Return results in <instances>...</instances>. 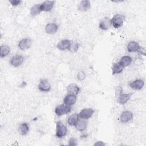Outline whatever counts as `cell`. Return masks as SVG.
<instances>
[{
	"label": "cell",
	"mask_w": 146,
	"mask_h": 146,
	"mask_svg": "<svg viewBox=\"0 0 146 146\" xmlns=\"http://www.w3.org/2000/svg\"><path fill=\"white\" fill-rule=\"evenodd\" d=\"M67 132L66 126L60 121L56 122L55 136L58 138H62L65 136Z\"/></svg>",
	"instance_id": "cell-1"
},
{
	"label": "cell",
	"mask_w": 146,
	"mask_h": 146,
	"mask_svg": "<svg viewBox=\"0 0 146 146\" xmlns=\"http://www.w3.org/2000/svg\"><path fill=\"white\" fill-rule=\"evenodd\" d=\"M111 20V25L115 29H118L121 27L124 23V15L121 14H117L115 15Z\"/></svg>",
	"instance_id": "cell-2"
},
{
	"label": "cell",
	"mask_w": 146,
	"mask_h": 146,
	"mask_svg": "<svg viewBox=\"0 0 146 146\" xmlns=\"http://www.w3.org/2000/svg\"><path fill=\"white\" fill-rule=\"evenodd\" d=\"M71 108L65 104L57 106L55 108V113L56 115L60 116L68 113L71 111Z\"/></svg>",
	"instance_id": "cell-3"
},
{
	"label": "cell",
	"mask_w": 146,
	"mask_h": 146,
	"mask_svg": "<svg viewBox=\"0 0 146 146\" xmlns=\"http://www.w3.org/2000/svg\"><path fill=\"white\" fill-rule=\"evenodd\" d=\"M94 112H95V111L91 108H83L78 113L79 117L82 119L87 120L92 117Z\"/></svg>",
	"instance_id": "cell-4"
},
{
	"label": "cell",
	"mask_w": 146,
	"mask_h": 146,
	"mask_svg": "<svg viewBox=\"0 0 146 146\" xmlns=\"http://www.w3.org/2000/svg\"><path fill=\"white\" fill-rule=\"evenodd\" d=\"M38 88L40 91L48 92L51 90V84L47 79H42L40 80Z\"/></svg>",
	"instance_id": "cell-5"
},
{
	"label": "cell",
	"mask_w": 146,
	"mask_h": 146,
	"mask_svg": "<svg viewBox=\"0 0 146 146\" xmlns=\"http://www.w3.org/2000/svg\"><path fill=\"white\" fill-rule=\"evenodd\" d=\"M111 26V19L108 17H105L103 18L99 25V27L100 29L103 30H108Z\"/></svg>",
	"instance_id": "cell-6"
},
{
	"label": "cell",
	"mask_w": 146,
	"mask_h": 146,
	"mask_svg": "<svg viewBox=\"0 0 146 146\" xmlns=\"http://www.w3.org/2000/svg\"><path fill=\"white\" fill-rule=\"evenodd\" d=\"M24 59H25L24 57L22 55H16L15 56H13L10 59V64L13 67H17L21 66L23 63L24 61Z\"/></svg>",
	"instance_id": "cell-7"
},
{
	"label": "cell",
	"mask_w": 146,
	"mask_h": 146,
	"mask_svg": "<svg viewBox=\"0 0 146 146\" xmlns=\"http://www.w3.org/2000/svg\"><path fill=\"white\" fill-rule=\"evenodd\" d=\"M133 117V113L129 111H123L120 116V120L121 123H125L131 121Z\"/></svg>",
	"instance_id": "cell-8"
},
{
	"label": "cell",
	"mask_w": 146,
	"mask_h": 146,
	"mask_svg": "<svg viewBox=\"0 0 146 146\" xmlns=\"http://www.w3.org/2000/svg\"><path fill=\"white\" fill-rule=\"evenodd\" d=\"M71 43V42L70 40L63 39L58 43L56 45V47L58 49L62 51H64L66 50H68L70 47Z\"/></svg>",
	"instance_id": "cell-9"
},
{
	"label": "cell",
	"mask_w": 146,
	"mask_h": 146,
	"mask_svg": "<svg viewBox=\"0 0 146 146\" xmlns=\"http://www.w3.org/2000/svg\"><path fill=\"white\" fill-rule=\"evenodd\" d=\"M55 2L52 1H46L40 4V9L42 11H51L54 5Z\"/></svg>",
	"instance_id": "cell-10"
},
{
	"label": "cell",
	"mask_w": 146,
	"mask_h": 146,
	"mask_svg": "<svg viewBox=\"0 0 146 146\" xmlns=\"http://www.w3.org/2000/svg\"><path fill=\"white\" fill-rule=\"evenodd\" d=\"M32 44V41L31 39L29 38H25L21 39L19 43H18V47L19 48L22 50H25L27 49H29Z\"/></svg>",
	"instance_id": "cell-11"
},
{
	"label": "cell",
	"mask_w": 146,
	"mask_h": 146,
	"mask_svg": "<svg viewBox=\"0 0 146 146\" xmlns=\"http://www.w3.org/2000/svg\"><path fill=\"white\" fill-rule=\"evenodd\" d=\"M44 29L46 33L52 35L57 32L58 30V26L55 23H49L46 25Z\"/></svg>",
	"instance_id": "cell-12"
},
{
	"label": "cell",
	"mask_w": 146,
	"mask_h": 146,
	"mask_svg": "<svg viewBox=\"0 0 146 146\" xmlns=\"http://www.w3.org/2000/svg\"><path fill=\"white\" fill-rule=\"evenodd\" d=\"M76 96L71 95V94H67L63 99V103L64 104L71 106L74 104L76 102Z\"/></svg>",
	"instance_id": "cell-13"
},
{
	"label": "cell",
	"mask_w": 146,
	"mask_h": 146,
	"mask_svg": "<svg viewBox=\"0 0 146 146\" xmlns=\"http://www.w3.org/2000/svg\"><path fill=\"white\" fill-rule=\"evenodd\" d=\"M144 86V82L141 79H136L129 84L131 88L135 90H140Z\"/></svg>",
	"instance_id": "cell-14"
},
{
	"label": "cell",
	"mask_w": 146,
	"mask_h": 146,
	"mask_svg": "<svg viewBox=\"0 0 146 146\" xmlns=\"http://www.w3.org/2000/svg\"><path fill=\"white\" fill-rule=\"evenodd\" d=\"M67 91L68 94L76 96L80 91V88L76 84L71 83L67 87Z\"/></svg>",
	"instance_id": "cell-15"
},
{
	"label": "cell",
	"mask_w": 146,
	"mask_h": 146,
	"mask_svg": "<svg viewBox=\"0 0 146 146\" xmlns=\"http://www.w3.org/2000/svg\"><path fill=\"white\" fill-rule=\"evenodd\" d=\"M91 8V3L89 1H82L78 5V9L81 11H86Z\"/></svg>",
	"instance_id": "cell-16"
},
{
	"label": "cell",
	"mask_w": 146,
	"mask_h": 146,
	"mask_svg": "<svg viewBox=\"0 0 146 146\" xmlns=\"http://www.w3.org/2000/svg\"><path fill=\"white\" fill-rule=\"evenodd\" d=\"M139 44L136 41H131L128 43L127 46V49L128 52H136L139 50L140 48Z\"/></svg>",
	"instance_id": "cell-17"
},
{
	"label": "cell",
	"mask_w": 146,
	"mask_h": 146,
	"mask_svg": "<svg viewBox=\"0 0 146 146\" xmlns=\"http://www.w3.org/2000/svg\"><path fill=\"white\" fill-rule=\"evenodd\" d=\"M132 96L131 94H120L117 98V102L121 104H124L126 103L130 99Z\"/></svg>",
	"instance_id": "cell-18"
},
{
	"label": "cell",
	"mask_w": 146,
	"mask_h": 146,
	"mask_svg": "<svg viewBox=\"0 0 146 146\" xmlns=\"http://www.w3.org/2000/svg\"><path fill=\"white\" fill-rule=\"evenodd\" d=\"M87 121L84 119H79L76 124L75 125V127L76 129L80 132L84 131L86 128H87Z\"/></svg>",
	"instance_id": "cell-19"
},
{
	"label": "cell",
	"mask_w": 146,
	"mask_h": 146,
	"mask_svg": "<svg viewBox=\"0 0 146 146\" xmlns=\"http://www.w3.org/2000/svg\"><path fill=\"white\" fill-rule=\"evenodd\" d=\"M18 131L21 135H26L29 131V126L27 123H23L19 125Z\"/></svg>",
	"instance_id": "cell-20"
},
{
	"label": "cell",
	"mask_w": 146,
	"mask_h": 146,
	"mask_svg": "<svg viewBox=\"0 0 146 146\" xmlns=\"http://www.w3.org/2000/svg\"><path fill=\"white\" fill-rule=\"evenodd\" d=\"M132 61V59L131 56L128 55H125L121 58L119 63L124 67H127L129 66L131 64Z\"/></svg>",
	"instance_id": "cell-21"
},
{
	"label": "cell",
	"mask_w": 146,
	"mask_h": 146,
	"mask_svg": "<svg viewBox=\"0 0 146 146\" xmlns=\"http://www.w3.org/2000/svg\"><path fill=\"white\" fill-rule=\"evenodd\" d=\"M124 69V67L119 62V63H115L112 65V74L115 75L119 74L123 71Z\"/></svg>",
	"instance_id": "cell-22"
},
{
	"label": "cell",
	"mask_w": 146,
	"mask_h": 146,
	"mask_svg": "<svg viewBox=\"0 0 146 146\" xmlns=\"http://www.w3.org/2000/svg\"><path fill=\"white\" fill-rule=\"evenodd\" d=\"M79 115L77 113H74L70 115L67 119V123L71 126H75L79 120Z\"/></svg>",
	"instance_id": "cell-23"
},
{
	"label": "cell",
	"mask_w": 146,
	"mask_h": 146,
	"mask_svg": "<svg viewBox=\"0 0 146 146\" xmlns=\"http://www.w3.org/2000/svg\"><path fill=\"white\" fill-rule=\"evenodd\" d=\"M30 11L31 15L33 16V17L36 16L37 15L39 14L42 12V10L40 9V4L35 5L33 6V7H31L30 8Z\"/></svg>",
	"instance_id": "cell-24"
},
{
	"label": "cell",
	"mask_w": 146,
	"mask_h": 146,
	"mask_svg": "<svg viewBox=\"0 0 146 146\" xmlns=\"http://www.w3.org/2000/svg\"><path fill=\"white\" fill-rule=\"evenodd\" d=\"M0 48V56L1 58L6 56L10 51V47L7 45H2Z\"/></svg>",
	"instance_id": "cell-25"
},
{
	"label": "cell",
	"mask_w": 146,
	"mask_h": 146,
	"mask_svg": "<svg viewBox=\"0 0 146 146\" xmlns=\"http://www.w3.org/2000/svg\"><path fill=\"white\" fill-rule=\"evenodd\" d=\"M78 48H79V46H78V43H75V42H71L70 47L68 50L72 52H75L78 51Z\"/></svg>",
	"instance_id": "cell-26"
},
{
	"label": "cell",
	"mask_w": 146,
	"mask_h": 146,
	"mask_svg": "<svg viewBox=\"0 0 146 146\" xmlns=\"http://www.w3.org/2000/svg\"><path fill=\"white\" fill-rule=\"evenodd\" d=\"M68 145L70 146H76L78 145V140L75 137H71L68 140Z\"/></svg>",
	"instance_id": "cell-27"
},
{
	"label": "cell",
	"mask_w": 146,
	"mask_h": 146,
	"mask_svg": "<svg viewBox=\"0 0 146 146\" xmlns=\"http://www.w3.org/2000/svg\"><path fill=\"white\" fill-rule=\"evenodd\" d=\"M85 78H86V74L83 71H80L78 72V73L77 74V78L79 80L82 81L85 79Z\"/></svg>",
	"instance_id": "cell-28"
},
{
	"label": "cell",
	"mask_w": 146,
	"mask_h": 146,
	"mask_svg": "<svg viewBox=\"0 0 146 146\" xmlns=\"http://www.w3.org/2000/svg\"><path fill=\"white\" fill-rule=\"evenodd\" d=\"M9 2L13 5V6H18L21 3V1L20 0H10Z\"/></svg>",
	"instance_id": "cell-29"
},
{
	"label": "cell",
	"mask_w": 146,
	"mask_h": 146,
	"mask_svg": "<svg viewBox=\"0 0 146 146\" xmlns=\"http://www.w3.org/2000/svg\"><path fill=\"white\" fill-rule=\"evenodd\" d=\"M115 93H116V95L117 97L120 94H121V93H123V89H122V87H120V86L117 87L116 88V89Z\"/></svg>",
	"instance_id": "cell-30"
},
{
	"label": "cell",
	"mask_w": 146,
	"mask_h": 146,
	"mask_svg": "<svg viewBox=\"0 0 146 146\" xmlns=\"http://www.w3.org/2000/svg\"><path fill=\"white\" fill-rule=\"evenodd\" d=\"M137 51H138V52H139V54H140L141 55H143L144 56L145 55V50L144 48L141 47H140V48H139V50H138Z\"/></svg>",
	"instance_id": "cell-31"
},
{
	"label": "cell",
	"mask_w": 146,
	"mask_h": 146,
	"mask_svg": "<svg viewBox=\"0 0 146 146\" xmlns=\"http://www.w3.org/2000/svg\"><path fill=\"white\" fill-rule=\"evenodd\" d=\"M94 145H97V146H102V145H105V143H104L103 141H98L97 142H96Z\"/></svg>",
	"instance_id": "cell-32"
}]
</instances>
